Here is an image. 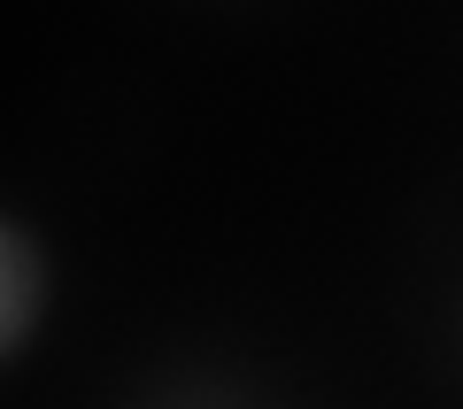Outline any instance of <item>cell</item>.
<instances>
[{"label":"cell","instance_id":"cell-1","mask_svg":"<svg viewBox=\"0 0 463 409\" xmlns=\"http://www.w3.org/2000/svg\"><path fill=\"white\" fill-rule=\"evenodd\" d=\"M47 294H54V262L39 247V232L0 209V363H16L32 347L39 317H47Z\"/></svg>","mask_w":463,"mask_h":409}]
</instances>
